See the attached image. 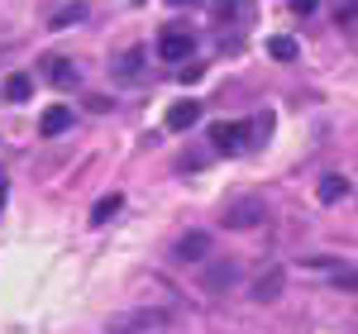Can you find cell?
I'll use <instances>...</instances> for the list:
<instances>
[{
	"label": "cell",
	"instance_id": "9a60e30c",
	"mask_svg": "<svg viewBox=\"0 0 358 334\" xmlns=\"http://www.w3.org/2000/svg\"><path fill=\"white\" fill-rule=\"evenodd\" d=\"M77 20H86V5H82V0H77V5H62V10L53 15V29H72Z\"/></svg>",
	"mask_w": 358,
	"mask_h": 334
},
{
	"label": "cell",
	"instance_id": "8fae6325",
	"mask_svg": "<svg viewBox=\"0 0 358 334\" xmlns=\"http://www.w3.org/2000/svg\"><path fill=\"white\" fill-rule=\"evenodd\" d=\"M315 196H320L325 205L344 201V196H349V177H339V172H325V177H320V187H315Z\"/></svg>",
	"mask_w": 358,
	"mask_h": 334
},
{
	"label": "cell",
	"instance_id": "8992f818",
	"mask_svg": "<svg viewBox=\"0 0 358 334\" xmlns=\"http://www.w3.org/2000/svg\"><path fill=\"white\" fill-rule=\"evenodd\" d=\"M192 48H196V38L187 29H163V38H158V53H163L167 62H187Z\"/></svg>",
	"mask_w": 358,
	"mask_h": 334
},
{
	"label": "cell",
	"instance_id": "5bb4252c",
	"mask_svg": "<svg viewBox=\"0 0 358 334\" xmlns=\"http://www.w3.org/2000/svg\"><path fill=\"white\" fill-rule=\"evenodd\" d=\"M268 53H273L277 62H296V38H287V34H273V38H268Z\"/></svg>",
	"mask_w": 358,
	"mask_h": 334
},
{
	"label": "cell",
	"instance_id": "277c9868",
	"mask_svg": "<svg viewBox=\"0 0 358 334\" xmlns=\"http://www.w3.org/2000/svg\"><path fill=\"white\" fill-rule=\"evenodd\" d=\"M239 277H244V268L234 258H215L201 273V291H229V286H239Z\"/></svg>",
	"mask_w": 358,
	"mask_h": 334
},
{
	"label": "cell",
	"instance_id": "4fadbf2b",
	"mask_svg": "<svg viewBox=\"0 0 358 334\" xmlns=\"http://www.w3.org/2000/svg\"><path fill=\"white\" fill-rule=\"evenodd\" d=\"M120 205H124V196H120V191L101 196V201H96V210H91V224H110V215L120 210Z\"/></svg>",
	"mask_w": 358,
	"mask_h": 334
},
{
	"label": "cell",
	"instance_id": "d6986e66",
	"mask_svg": "<svg viewBox=\"0 0 358 334\" xmlns=\"http://www.w3.org/2000/svg\"><path fill=\"white\" fill-rule=\"evenodd\" d=\"M5 196H10V182L0 177V210H5Z\"/></svg>",
	"mask_w": 358,
	"mask_h": 334
},
{
	"label": "cell",
	"instance_id": "5b68a950",
	"mask_svg": "<svg viewBox=\"0 0 358 334\" xmlns=\"http://www.w3.org/2000/svg\"><path fill=\"white\" fill-rule=\"evenodd\" d=\"M210 249H215V239H210L206 229H192V234L177 239V253H172V258H177V263H206Z\"/></svg>",
	"mask_w": 358,
	"mask_h": 334
},
{
	"label": "cell",
	"instance_id": "e0dca14e",
	"mask_svg": "<svg viewBox=\"0 0 358 334\" xmlns=\"http://www.w3.org/2000/svg\"><path fill=\"white\" fill-rule=\"evenodd\" d=\"M334 20H339V24H344V29H354V0H344V5L334 10Z\"/></svg>",
	"mask_w": 358,
	"mask_h": 334
},
{
	"label": "cell",
	"instance_id": "ffe728a7",
	"mask_svg": "<svg viewBox=\"0 0 358 334\" xmlns=\"http://www.w3.org/2000/svg\"><path fill=\"white\" fill-rule=\"evenodd\" d=\"M167 5H196V0H167Z\"/></svg>",
	"mask_w": 358,
	"mask_h": 334
},
{
	"label": "cell",
	"instance_id": "3957f363",
	"mask_svg": "<svg viewBox=\"0 0 358 334\" xmlns=\"http://www.w3.org/2000/svg\"><path fill=\"white\" fill-rule=\"evenodd\" d=\"M248 134H253V124L248 119H234V124H210V143H215V153H224V158H234V153H244Z\"/></svg>",
	"mask_w": 358,
	"mask_h": 334
},
{
	"label": "cell",
	"instance_id": "6da1fadb",
	"mask_svg": "<svg viewBox=\"0 0 358 334\" xmlns=\"http://www.w3.org/2000/svg\"><path fill=\"white\" fill-rule=\"evenodd\" d=\"M224 229H258V224L268 220V205L258 201V196H234L229 205H224Z\"/></svg>",
	"mask_w": 358,
	"mask_h": 334
},
{
	"label": "cell",
	"instance_id": "2e32d148",
	"mask_svg": "<svg viewBox=\"0 0 358 334\" xmlns=\"http://www.w3.org/2000/svg\"><path fill=\"white\" fill-rule=\"evenodd\" d=\"M138 62H143V48H129V53L120 57V67H115V77H124V82H134V77H138Z\"/></svg>",
	"mask_w": 358,
	"mask_h": 334
},
{
	"label": "cell",
	"instance_id": "30bf717a",
	"mask_svg": "<svg viewBox=\"0 0 358 334\" xmlns=\"http://www.w3.org/2000/svg\"><path fill=\"white\" fill-rule=\"evenodd\" d=\"M43 77L67 91V86H77V62H72V57H48V62H43Z\"/></svg>",
	"mask_w": 358,
	"mask_h": 334
},
{
	"label": "cell",
	"instance_id": "7c38bea8",
	"mask_svg": "<svg viewBox=\"0 0 358 334\" xmlns=\"http://www.w3.org/2000/svg\"><path fill=\"white\" fill-rule=\"evenodd\" d=\"M29 96H34V77H24V72L5 77V101H29Z\"/></svg>",
	"mask_w": 358,
	"mask_h": 334
},
{
	"label": "cell",
	"instance_id": "9c48e42d",
	"mask_svg": "<svg viewBox=\"0 0 358 334\" xmlns=\"http://www.w3.org/2000/svg\"><path fill=\"white\" fill-rule=\"evenodd\" d=\"M67 129H72V110H67V106H48L43 119H38V134H43V139H57V134H67Z\"/></svg>",
	"mask_w": 358,
	"mask_h": 334
},
{
	"label": "cell",
	"instance_id": "7a4b0ae2",
	"mask_svg": "<svg viewBox=\"0 0 358 334\" xmlns=\"http://www.w3.org/2000/svg\"><path fill=\"white\" fill-rule=\"evenodd\" d=\"M167 325L163 310H124V315H110V334H158Z\"/></svg>",
	"mask_w": 358,
	"mask_h": 334
},
{
	"label": "cell",
	"instance_id": "ac0fdd59",
	"mask_svg": "<svg viewBox=\"0 0 358 334\" xmlns=\"http://www.w3.org/2000/svg\"><path fill=\"white\" fill-rule=\"evenodd\" d=\"M315 5H320V0H292V15H301V20H306V15H310Z\"/></svg>",
	"mask_w": 358,
	"mask_h": 334
},
{
	"label": "cell",
	"instance_id": "52a82bcc",
	"mask_svg": "<svg viewBox=\"0 0 358 334\" xmlns=\"http://www.w3.org/2000/svg\"><path fill=\"white\" fill-rule=\"evenodd\" d=\"M282 286H287V268H268L263 277L253 282V301L258 306H273L277 296H282Z\"/></svg>",
	"mask_w": 358,
	"mask_h": 334
},
{
	"label": "cell",
	"instance_id": "ba28073f",
	"mask_svg": "<svg viewBox=\"0 0 358 334\" xmlns=\"http://www.w3.org/2000/svg\"><path fill=\"white\" fill-rule=\"evenodd\" d=\"M196 119H201V101H172V106H167V129H172V134L192 129Z\"/></svg>",
	"mask_w": 358,
	"mask_h": 334
}]
</instances>
